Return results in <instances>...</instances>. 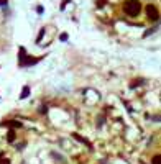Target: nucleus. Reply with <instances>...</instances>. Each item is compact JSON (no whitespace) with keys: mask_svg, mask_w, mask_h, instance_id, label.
<instances>
[{"mask_svg":"<svg viewBox=\"0 0 161 164\" xmlns=\"http://www.w3.org/2000/svg\"><path fill=\"white\" fill-rule=\"evenodd\" d=\"M145 12H146V15H148V18H150V20H154V21H156V20L160 18V10H158V8L153 5V3L146 5Z\"/></svg>","mask_w":161,"mask_h":164,"instance_id":"nucleus-3","label":"nucleus"},{"mask_svg":"<svg viewBox=\"0 0 161 164\" xmlns=\"http://www.w3.org/2000/svg\"><path fill=\"white\" fill-rule=\"evenodd\" d=\"M28 95H30V87H28V85H25V87H23V89H21L20 98H27Z\"/></svg>","mask_w":161,"mask_h":164,"instance_id":"nucleus-6","label":"nucleus"},{"mask_svg":"<svg viewBox=\"0 0 161 164\" xmlns=\"http://www.w3.org/2000/svg\"><path fill=\"white\" fill-rule=\"evenodd\" d=\"M105 3H107V0H97V7H99V8H102Z\"/></svg>","mask_w":161,"mask_h":164,"instance_id":"nucleus-10","label":"nucleus"},{"mask_svg":"<svg viewBox=\"0 0 161 164\" xmlns=\"http://www.w3.org/2000/svg\"><path fill=\"white\" fill-rule=\"evenodd\" d=\"M73 138H76V139H79L80 143H84L86 146H89V149H92V144L89 143V139H86V138H82L80 135H77V133H73Z\"/></svg>","mask_w":161,"mask_h":164,"instance_id":"nucleus-4","label":"nucleus"},{"mask_svg":"<svg viewBox=\"0 0 161 164\" xmlns=\"http://www.w3.org/2000/svg\"><path fill=\"white\" fill-rule=\"evenodd\" d=\"M2 125H7V126H12V128H21L23 125L20 122H17V120H10V122H3Z\"/></svg>","mask_w":161,"mask_h":164,"instance_id":"nucleus-5","label":"nucleus"},{"mask_svg":"<svg viewBox=\"0 0 161 164\" xmlns=\"http://www.w3.org/2000/svg\"><path fill=\"white\" fill-rule=\"evenodd\" d=\"M13 139H15V131H13V130H10V131L7 133V141H8V143H12Z\"/></svg>","mask_w":161,"mask_h":164,"instance_id":"nucleus-7","label":"nucleus"},{"mask_svg":"<svg viewBox=\"0 0 161 164\" xmlns=\"http://www.w3.org/2000/svg\"><path fill=\"white\" fill-rule=\"evenodd\" d=\"M45 36V30H41L40 31V35H38V39H36V43H41V38Z\"/></svg>","mask_w":161,"mask_h":164,"instance_id":"nucleus-11","label":"nucleus"},{"mask_svg":"<svg viewBox=\"0 0 161 164\" xmlns=\"http://www.w3.org/2000/svg\"><path fill=\"white\" fill-rule=\"evenodd\" d=\"M0 5H2V7H5V5H7V0H0Z\"/></svg>","mask_w":161,"mask_h":164,"instance_id":"nucleus-14","label":"nucleus"},{"mask_svg":"<svg viewBox=\"0 0 161 164\" xmlns=\"http://www.w3.org/2000/svg\"><path fill=\"white\" fill-rule=\"evenodd\" d=\"M141 82H143V80H141V79H138V80H135V82H132V84H130V87H132V89H135V87H138V85H140Z\"/></svg>","mask_w":161,"mask_h":164,"instance_id":"nucleus-8","label":"nucleus"},{"mask_svg":"<svg viewBox=\"0 0 161 164\" xmlns=\"http://www.w3.org/2000/svg\"><path fill=\"white\" fill-rule=\"evenodd\" d=\"M123 12L130 15V17H138L141 12V3L138 0H128L127 3L123 5Z\"/></svg>","mask_w":161,"mask_h":164,"instance_id":"nucleus-1","label":"nucleus"},{"mask_svg":"<svg viewBox=\"0 0 161 164\" xmlns=\"http://www.w3.org/2000/svg\"><path fill=\"white\" fill-rule=\"evenodd\" d=\"M153 164H161V156L160 154H156V156L153 157Z\"/></svg>","mask_w":161,"mask_h":164,"instance_id":"nucleus-9","label":"nucleus"},{"mask_svg":"<svg viewBox=\"0 0 161 164\" xmlns=\"http://www.w3.org/2000/svg\"><path fill=\"white\" fill-rule=\"evenodd\" d=\"M59 39L61 41H67V33H63V35L59 36Z\"/></svg>","mask_w":161,"mask_h":164,"instance_id":"nucleus-13","label":"nucleus"},{"mask_svg":"<svg viewBox=\"0 0 161 164\" xmlns=\"http://www.w3.org/2000/svg\"><path fill=\"white\" fill-rule=\"evenodd\" d=\"M40 58H30L27 54V49L25 48H20V66L21 67H28V66H33L36 62H40Z\"/></svg>","mask_w":161,"mask_h":164,"instance_id":"nucleus-2","label":"nucleus"},{"mask_svg":"<svg viewBox=\"0 0 161 164\" xmlns=\"http://www.w3.org/2000/svg\"><path fill=\"white\" fill-rule=\"evenodd\" d=\"M0 164H10V159H7V157H0Z\"/></svg>","mask_w":161,"mask_h":164,"instance_id":"nucleus-12","label":"nucleus"}]
</instances>
